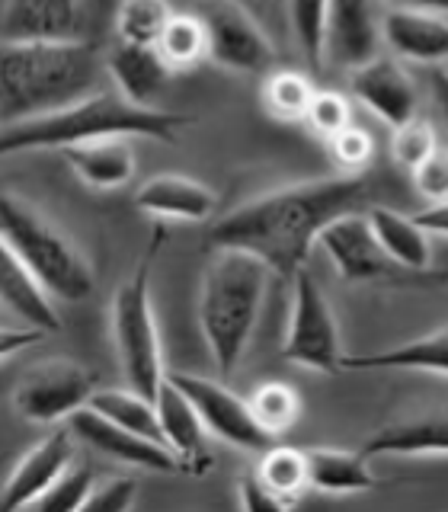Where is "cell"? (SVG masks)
<instances>
[{"instance_id": "obj_1", "label": "cell", "mask_w": 448, "mask_h": 512, "mask_svg": "<svg viewBox=\"0 0 448 512\" xmlns=\"http://www.w3.org/2000/svg\"><path fill=\"white\" fill-rule=\"evenodd\" d=\"M375 205L368 173H336L272 189L208 224L205 244L212 250H244L263 260L269 272L292 279L304 269L320 231L333 218Z\"/></svg>"}, {"instance_id": "obj_2", "label": "cell", "mask_w": 448, "mask_h": 512, "mask_svg": "<svg viewBox=\"0 0 448 512\" xmlns=\"http://www.w3.org/2000/svg\"><path fill=\"white\" fill-rule=\"evenodd\" d=\"M103 71V55L80 39H0V128L84 100L100 90Z\"/></svg>"}, {"instance_id": "obj_3", "label": "cell", "mask_w": 448, "mask_h": 512, "mask_svg": "<svg viewBox=\"0 0 448 512\" xmlns=\"http://www.w3.org/2000/svg\"><path fill=\"white\" fill-rule=\"evenodd\" d=\"M192 116L160 106H135L116 90H96L71 106L0 128V157L29 151H64L93 138H157L176 141Z\"/></svg>"}, {"instance_id": "obj_4", "label": "cell", "mask_w": 448, "mask_h": 512, "mask_svg": "<svg viewBox=\"0 0 448 512\" xmlns=\"http://www.w3.org/2000/svg\"><path fill=\"white\" fill-rule=\"evenodd\" d=\"M266 282L269 266L244 250H215V260L202 272L199 330L221 381H228L247 356L263 311Z\"/></svg>"}, {"instance_id": "obj_5", "label": "cell", "mask_w": 448, "mask_h": 512, "mask_svg": "<svg viewBox=\"0 0 448 512\" xmlns=\"http://www.w3.org/2000/svg\"><path fill=\"white\" fill-rule=\"evenodd\" d=\"M0 237L52 301L77 304L93 295L96 279L84 250L16 192H0Z\"/></svg>"}, {"instance_id": "obj_6", "label": "cell", "mask_w": 448, "mask_h": 512, "mask_svg": "<svg viewBox=\"0 0 448 512\" xmlns=\"http://www.w3.org/2000/svg\"><path fill=\"white\" fill-rule=\"evenodd\" d=\"M167 231L157 228L148 250L141 253L135 272L128 276L112 298V343H116V356L125 381L138 388L141 394L154 397L160 381H164V346H160L157 314H154V263L164 247Z\"/></svg>"}, {"instance_id": "obj_7", "label": "cell", "mask_w": 448, "mask_h": 512, "mask_svg": "<svg viewBox=\"0 0 448 512\" xmlns=\"http://www.w3.org/2000/svg\"><path fill=\"white\" fill-rule=\"evenodd\" d=\"M317 247L327 253L336 276L349 285H400V288H429L448 285V269L413 272L397 266L368 224L365 212H349L333 218L317 237Z\"/></svg>"}, {"instance_id": "obj_8", "label": "cell", "mask_w": 448, "mask_h": 512, "mask_svg": "<svg viewBox=\"0 0 448 512\" xmlns=\"http://www.w3.org/2000/svg\"><path fill=\"white\" fill-rule=\"evenodd\" d=\"M282 359L317 375H333L343 368L340 324L320 282L308 269L292 276V311H288Z\"/></svg>"}, {"instance_id": "obj_9", "label": "cell", "mask_w": 448, "mask_h": 512, "mask_svg": "<svg viewBox=\"0 0 448 512\" xmlns=\"http://www.w3.org/2000/svg\"><path fill=\"white\" fill-rule=\"evenodd\" d=\"M96 388L100 384L87 365L68 356H55L32 365L20 378L13 391V407L26 423L58 426L71 420L77 410H84Z\"/></svg>"}, {"instance_id": "obj_10", "label": "cell", "mask_w": 448, "mask_h": 512, "mask_svg": "<svg viewBox=\"0 0 448 512\" xmlns=\"http://www.w3.org/2000/svg\"><path fill=\"white\" fill-rule=\"evenodd\" d=\"M196 16L205 26L208 61L237 74H269L276 48L240 0H202Z\"/></svg>"}, {"instance_id": "obj_11", "label": "cell", "mask_w": 448, "mask_h": 512, "mask_svg": "<svg viewBox=\"0 0 448 512\" xmlns=\"http://www.w3.org/2000/svg\"><path fill=\"white\" fill-rule=\"evenodd\" d=\"M167 378L192 400L208 436H215L234 448H244V452H263L266 445L276 442L256 423L247 400L237 391H231L221 378L215 381L196 372H167Z\"/></svg>"}, {"instance_id": "obj_12", "label": "cell", "mask_w": 448, "mask_h": 512, "mask_svg": "<svg viewBox=\"0 0 448 512\" xmlns=\"http://www.w3.org/2000/svg\"><path fill=\"white\" fill-rule=\"evenodd\" d=\"M68 426H71L77 442L90 445L93 452H100L112 461L128 464V468H144V471H157V474L180 471V461L173 458V452L164 442L138 436V432H132V429H122L116 423H109L106 416H100L90 407L77 410L68 420Z\"/></svg>"}, {"instance_id": "obj_13", "label": "cell", "mask_w": 448, "mask_h": 512, "mask_svg": "<svg viewBox=\"0 0 448 512\" xmlns=\"http://www.w3.org/2000/svg\"><path fill=\"white\" fill-rule=\"evenodd\" d=\"M77 458V439L71 426H55L42 442L13 464L7 484L0 487V509H32V503L55 484L58 474Z\"/></svg>"}, {"instance_id": "obj_14", "label": "cell", "mask_w": 448, "mask_h": 512, "mask_svg": "<svg viewBox=\"0 0 448 512\" xmlns=\"http://www.w3.org/2000/svg\"><path fill=\"white\" fill-rule=\"evenodd\" d=\"M381 55V16L375 0H330L324 20V64L352 71Z\"/></svg>"}, {"instance_id": "obj_15", "label": "cell", "mask_w": 448, "mask_h": 512, "mask_svg": "<svg viewBox=\"0 0 448 512\" xmlns=\"http://www.w3.org/2000/svg\"><path fill=\"white\" fill-rule=\"evenodd\" d=\"M349 90L368 112H375V116L381 122H388L391 128L404 125L407 119L416 116V109H420L416 84L410 71L400 64V58L375 55L372 61L352 68Z\"/></svg>"}, {"instance_id": "obj_16", "label": "cell", "mask_w": 448, "mask_h": 512, "mask_svg": "<svg viewBox=\"0 0 448 512\" xmlns=\"http://www.w3.org/2000/svg\"><path fill=\"white\" fill-rule=\"evenodd\" d=\"M154 407L160 423V442L180 461V471L189 474L212 471V452L205 448V426L199 420V413L192 407V400L167 375L154 394Z\"/></svg>"}, {"instance_id": "obj_17", "label": "cell", "mask_w": 448, "mask_h": 512, "mask_svg": "<svg viewBox=\"0 0 448 512\" xmlns=\"http://www.w3.org/2000/svg\"><path fill=\"white\" fill-rule=\"evenodd\" d=\"M0 39L68 42L80 39V0H7L0 10Z\"/></svg>"}, {"instance_id": "obj_18", "label": "cell", "mask_w": 448, "mask_h": 512, "mask_svg": "<svg viewBox=\"0 0 448 512\" xmlns=\"http://www.w3.org/2000/svg\"><path fill=\"white\" fill-rule=\"evenodd\" d=\"M135 208L160 221L202 224L218 212L215 189L176 173H160L135 189Z\"/></svg>"}, {"instance_id": "obj_19", "label": "cell", "mask_w": 448, "mask_h": 512, "mask_svg": "<svg viewBox=\"0 0 448 512\" xmlns=\"http://www.w3.org/2000/svg\"><path fill=\"white\" fill-rule=\"evenodd\" d=\"M381 42L400 61L448 64V20L439 13L388 7L381 16Z\"/></svg>"}, {"instance_id": "obj_20", "label": "cell", "mask_w": 448, "mask_h": 512, "mask_svg": "<svg viewBox=\"0 0 448 512\" xmlns=\"http://www.w3.org/2000/svg\"><path fill=\"white\" fill-rule=\"evenodd\" d=\"M103 68L116 84L112 90L135 106H154L173 74L154 45H128L119 39L103 55Z\"/></svg>"}, {"instance_id": "obj_21", "label": "cell", "mask_w": 448, "mask_h": 512, "mask_svg": "<svg viewBox=\"0 0 448 512\" xmlns=\"http://www.w3.org/2000/svg\"><path fill=\"white\" fill-rule=\"evenodd\" d=\"M368 458H442L448 455V413H423L410 420H394L365 439Z\"/></svg>"}, {"instance_id": "obj_22", "label": "cell", "mask_w": 448, "mask_h": 512, "mask_svg": "<svg viewBox=\"0 0 448 512\" xmlns=\"http://www.w3.org/2000/svg\"><path fill=\"white\" fill-rule=\"evenodd\" d=\"M132 138H93L64 148L61 157L68 160V167L84 180L90 189L112 192L132 183L135 176V151Z\"/></svg>"}, {"instance_id": "obj_23", "label": "cell", "mask_w": 448, "mask_h": 512, "mask_svg": "<svg viewBox=\"0 0 448 512\" xmlns=\"http://www.w3.org/2000/svg\"><path fill=\"white\" fill-rule=\"evenodd\" d=\"M0 304L16 314L29 327H39L45 333H58L61 330V314L52 304L39 282L29 276V269L20 263L7 240L0 237Z\"/></svg>"}, {"instance_id": "obj_24", "label": "cell", "mask_w": 448, "mask_h": 512, "mask_svg": "<svg viewBox=\"0 0 448 512\" xmlns=\"http://www.w3.org/2000/svg\"><path fill=\"white\" fill-rule=\"evenodd\" d=\"M343 368L349 372H423L448 378V324L394 349L343 356Z\"/></svg>"}, {"instance_id": "obj_25", "label": "cell", "mask_w": 448, "mask_h": 512, "mask_svg": "<svg viewBox=\"0 0 448 512\" xmlns=\"http://www.w3.org/2000/svg\"><path fill=\"white\" fill-rule=\"evenodd\" d=\"M368 224L378 237L384 253L391 256L397 266L413 269V272H429L432 269V244L429 234L420 228V221L413 215L400 212L391 205H368L365 208Z\"/></svg>"}, {"instance_id": "obj_26", "label": "cell", "mask_w": 448, "mask_h": 512, "mask_svg": "<svg viewBox=\"0 0 448 512\" xmlns=\"http://www.w3.org/2000/svg\"><path fill=\"white\" fill-rule=\"evenodd\" d=\"M304 458H308V484L317 493L346 496V493H365L378 487V477L372 471V464H368L365 452L317 445V448H308Z\"/></svg>"}, {"instance_id": "obj_27", "label": "cell", "mask_w": 448, "mask_h": 512, "mask_svg": "<svg viewBox=\"0 0 448 512\" xmlns=\"http://www.w3.org/2000/svg\"><path fill=\"white\" fill-rule=\"evenodd\" d=\"M87 407L96 410L100 416H106L109 423L160 442V423H157L154 397L141 394L138 388H132V384H128V388H96Z\"/></svg>"}, {"instance_id": "obj_28", "label": "cell", "mask_w": 448, "mask_h": 512, "mask_svg": "<svg viewBox=\"0 0 448 512\" xmlns=\"http://www.w3.org/2000/svg\"><path fill=\"white\" fill-rule=\"evenodd\" d=\"M157 55L173 71H192L208 58V42H205V26L196 13H173L164 32L157 39Z\"/></svg>"}, {"instance_id": "obj_29", "label": "cell", "mask_w": 448, "mask_h": 512, "mask_svg": "<svg viewBox=\"0 0 448 512\" xmlns=\"http://www.w3.org/2000/svg\"><path fill=\"white\" fill-rule=\"evenodd\" d=\"M253 474L260 477L272 493H279L288 506H298L301 496L311 490L308 458H304L301 448H292V445H266Z\"/></svg>"}, {"instance_id": "obj_30", "label": "cell", "mask_w": 448, "mask_h": 512, "mask_svg": "<svg viewBox=\"0 0 448 512\" xmlns=\"http://www.w3.org/2000/svg\"><path fill=\"white\" fill-rule=\"evenodd\" d=\"M314 96V84L301 71H269L260 87V103L269 119L304 122V112Z\"/></svg>"}, {"instance_id": "obj_31", "label": "cell", "mask_w": 448, "mask_h": 512, "mask_svg": "<svg viewBox=\"0 0 448 512\" xmlns=\"http://www.w3.org/2000/svg\"><path fill=\"white\" fill-rule=\"evenodd\" d=\"M173 16L167 0H122L116 10V39L128 45H157Z\"/></svg>"}, {"instance_id": "obj_32", "label": "cell", "mask_w": 448, "mask_h": 512, "mask_svg": "<svg viewBox=\"0 0 448 512\" xmlns=\"http://www.w3.org/2000/svg\"><path fill=\"white\" fill-rule=\"evenodd\" d=\"M247 404L256 416V423H260L272 439L282 436L285 429H292L301 413L298 391L288 388L282 381H263L260 388L247 397Z\"/></svg>"}, {"instance_id": "obj_33", "label": "cell", "mask_w": 448, "mask_h": 512, "mask_svg": "<svg viewBox=\"0 0 448 512\" xmlns=\"http://www.w3.org/2000/svg\"><path fill=\"white\" fill-rule=\"evenodd\" d=\"M96 484V471L93 464L87 461H71L68 468L58 474V480L48 487L32 509H42V512H74V509H84V500L90 487Z\"/></svg>"}, {"instance_id": "obj_34", "label": "cell", "mask_w": 448, "mask_h": 512, "mask_svg": "<svg viewBox=\"0 0 448 512\" xmlns=\"http://www.w3.org/2000/svg\"><path fill=\"white\" fill-rule=\"evenodd\" d=\"M330 0H288V20H292L295 42L314 71L324 68V20Z\"/></svg>"}, {"instance_id": "obj_35", "label": "cell", "mask_w": 448, "mask_h": 512, "mask_svg": "<svg viewBox=\"0 0 448 512\" xmlns=\"http://www.w3.org/2000/svg\"><path fill=\"white\" fill-rule=\"evenodd\" d=\"M327 151H330V164L336 167V173H349V176L368 173V167H372V160H375V138L352 122L327 138Z\"/></svg>"}, {"instance_id": "obj_36", "label": "cell", "mask_w": 448, "mask_h": 512, "mask_svg": "<svg viewBox=\"0 0 448 512\" xmlns=\"http://www.w3.org/2000/svg\"><path fill=\"white\" fill-rule=\"evenodd\" d=\"M439 148V138H436V128H432L429 119L413 116L404 125L394 128L391 135V157L397 167H404L407 173H413L423 160Z\"/></svg>"}, {"instance_id": "obj_37", "label": "cell", "mask_w": 448, "mask_h": 512, "mask_svg": "<svg viewBox=\"0 0 448 512\" xmlns=\"http://www.w3.org/2000/svg\"><path fill=\"white\" fill-rule=\"evenodd\" d=\"M304 125L327 141L330 135L340 132V128L352 125V103L336 90H314L308 112H304Z\"/></svg>"}, {"instance_id": "obj_38", "label": "cell", "mask_w": 448, "mask_h": 512, "mask_svg": "<svg viewBox=\"0 0 448 512\" xmlns=\"http://www.w3.org/2000/svg\"><path fill=\"white\" fill-rule=\"evenodd\" d=\"M138 500V480L132 474H112V477H96L90 487L84 512H125Z\"/></svg>"}, {"instance_id": "obj_39", "label": "cell", "mask_w": 448, "mask_h": 512, "mask_svg": "<svg viewBox=\"0 0 448 512\" xmlns=\"http://www.w3.org/2000/svg\"><path fill=\"white\" fill-rule=\"evenodd\" d=\"M413 189L426 202H445L448 199V148H436L413 173Z\"/></svg>"}, {"instance_id": "obj_40", "label": "cell", "mask_w": 448, "mask_h": 512, "mask_svg": "<svg viewBox=\"0 0 448 512\" xmlns=\"http://www.w3.org/2000/svg\"><path fill=\"white\" fill-rule=\"evenodd\" d=\"M237 496H240V506H244L247 512H285V509H292L279 493H272L256 474L240 477Z\"/></svg>"}, {"instance_id": "obj_41", "label": "cell", "mask_w": 448, "mask_h": 512, "mask_svg": "<svg viewBox=\"0 0 448 512\" xmlns=\"http://www.w3.org/2000/svg\"><path fill=\"white\" fill-rule=\"evenodd\" d=\"M45 330L39 327H0V362H7L13 356H20V352H29L32 346H39L45 340Z\"/></svg>"}, {"instance_id": "obj_42", "label": "cell", "mask_w": 448, "mask_h": 512, "mask_svg": "<svg viewBox=\"0 0 448 512\" xmlns=\"http://www.w3.org/2000/svg\"><path fill=\"white\" fill-rule=\"evenodd\" d=\"M420 221V228L426 234H439V237H448V199L445 202H429L423 212L413 215Z\"/></svg>"}, {"instance_id": "obj_43", "label": "cell", "mask_w": 448, "mask_h": 512, "mask_svg": "<svg viewBox=\"0 0 448 512\" xmlns=\"http://www.w3.org/2000/svg\"><path fill=\"white\" fill-rule=\"evenodd\" d=\"M388 4L404 7V10H426V13L448 16V0H388Z\"/></svg>"}, {"instance_id": "obj_44", "label": "cell", "mask_w": 448, "mask_h": 512, "mask_svg": "<svg viewBox=\"0 0 448 512\" xmlns=\"http://www.w3.org/2000/svg\"><path fill=\"white\" fill-rule=\"evenodd\" d=\"M432 93H436V103L442 109V119L448 128V77H445V71H439L436 77H432Z\"/></svg>"}, {"instance_id": "obj_45", "label": "cell", "mask_w": 448, "mask_h": 512, "mask_svg": "<svg viewBox=\"0 0 448 512\" xmlns=\"http://www.w3.org/2000/svg\"><path fill=\"white\" fill-rule=\"evenodd\" d=\"M442 71H445V77H448V64H445V68H442Z\"/></svg>"}]
</instances>
